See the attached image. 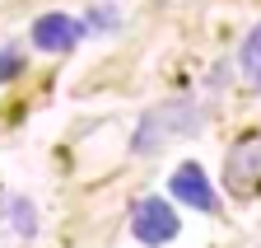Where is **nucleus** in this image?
I'll use <instances>...</instances> for the list:
<instances>
[{
	"label": "nucleus",
	"mask_w": 261,
	"mask_h": 248,
	"mask_svg": "<svg viewBox=\"0 0 261 248\" xmlns=\"http://www.w3.org/2000/svg\"><path fill=\"white\" fill-rule=\"evenodd\" d=\"M196 122H201V112H196L191 103H159L154 112H145V122H140L136 141H130V150H136V154H154V150L168 145L173 136L196 131Z\"/></svg>",
	"instance_id": "f257e3e1"
},
{
	"label": "nucleus",
	"mask_w": 261,
	"mask_h": 248,
	"mask_svg": "<svg viewBox=\"0 0 261 248\" xmlns=\"http://www.w3.org/2000/svg\"><path fill=\"white\" fill-rule=\"evenodd\" d=\"M130 230H136L140 243L159 248V243H168L177 239V211L163 201V197H140L136 211H130Z\"/></svg>",
	"instance_id": "f03ea898"
},
{
	"label": "nucleus",
	"mask_w": 261,
	"mask_h": 248,
	"mask_svg": "<svg viewBox=\"0 0 261 248\" xmlns=\"http://www.w3.org/2000/svg\"><path fill=\"white\" fill-rule=\"evenodd\" d=\"M224 188L233 197H256L261 192V136H247L233 145L224 164Z\"/></svg>",
	"instance_id": "7ed1b4c3"
},
{
	"label": "nucleus",
	"mask_w": 261,
	"mask_h": 248,
	"mask_svg": "<svg viewBox=\"0 0 261 248\" xmlns=\"http://www.w3.org/2000/svg\"><path fill=\"white\" fill-rule=\"evenodd\" d=\"M84 28L70 19V14H42L38 24H33V42H38V52H70L80 42Z\"/></svg>",
	"instance_id": "20e7f679"
},
{
	"label": "nucleus",
	"mask_w": 261,
	"mask_h": 248,
	"mask_svg": "<svg viewBox=\"0 0 261 248\" xmlns=\"http://www.w3.org/2000/svg\"><path fill=\"white\" fill-rule=\"evenodd\" d=\"M173 197L187 201V206H196V211H215V192H210L201 164H182V169L173 173Z\"/></svg>",
	"instance_id": "39448f33"
},
{
	"label": "nucleus",
	"mask_w": 261,
	"mask_h": 248,
	"mask_svg": "<svg viewBox=\"0 0 261 248\" xmlns=\"http://www.w3.org/2000/svg\"><path fill=\"white\" fill-rule=\"evenodd\" d=\"M243 75L261 89V28H256V33L243 42Z\"/></svg>",
	"instance_id": "423d86ee"
},
{
	"label": "nucleus",
	"mask_w": 261,
	"mask_h": 248,
	"mask_svg": "<svg viewBox=\"0 0 261 248\" xmlns=\"http://www.w3.org/2000/svg\"><path fill=\"white\" fill-rule=\"evenodd\" d=\"M19 71H23V56L10 52V47H0V80H10V75H19Z\"/></svg>",
	"instance_id": "0eeeda50"
},
{
	"label": "nucleus",
	"mask_w": 261,
	"mask_h": 248,
	"mask_svg": "<svg viewBox=\"0 0 261 248\" xmlns=\"http://www.w3.org/2000/svg\"><path fill=\"white\" fill-rule=\"evenodd\" d=\"M14 220H19V230H23V234L33 230V215H28V206H23V201H14Z\"/></svg>",
	"instance_id": "6e6552de"
}]
</instances>
